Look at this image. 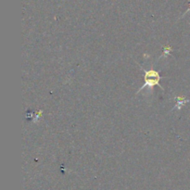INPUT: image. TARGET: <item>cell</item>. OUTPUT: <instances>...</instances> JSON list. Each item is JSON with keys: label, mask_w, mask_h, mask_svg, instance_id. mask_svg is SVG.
I'll return each instance as SVG.
<instances>
[{"label": "cell", "mask_w": 190, "mask_h": 190, "mask_svg": "<svg viewBox=\"0 0 190 190\" xmlns=\"http://www.w3.org/2000/svg\"><path fill=\"white\" fill-rule=\"evenodd\" d=\"M162 49H163V52H162V54L160 56L159 58H161L163 56H167V55L171 54V52L173 51V48H172V47H171L170 45H166V46H164V47L162 48Z\"/></svg>", "instance_id": "cell-3"}, {"label": "cell", "mask_w": 190, "mask_h": 190, "mask_svg": "<svg viewBox=\"0 0 190 190\" xmlns=\"http://www.w3.org/2000/svg\"><path fill=\"white\" fill-rule=\"evenodd\" d=\"M174 101H175V106L174 107L173 110H174V109L180 110L184 105H186L187 103H188L190 101L188 98H186V97H184V96H174Z\"/></svg>", "instance_id": "cell-2"}, {"label": "cell", "mask_w": 190, "mask_h": 190, "mask_svg": "<svg viewBox=\"0 0 190 190\" xmlns=\"http://www.w3.org/2000/svg\"><path fill=\"white\" fill-rule=\"evenodd\" d=\"M42 114H43V110L42 109H40L38 112H36L35 113V117H34V123H37L40 119H41V117H42Z\"/></svg>", "instance_id": "cell-4"}, {"label": "cell", "mask_w": 190, "mask_h": 190, "mask_svg": "<svg viewBox=\"0 0 190 190\" xmlns=\"http://www.w3.org/2000/svg\"><path fill=\"white\" fill-rule=\"evenodd\" d=\"M190 11V7H189V8H188V10H187V11H186V13H185V14H184V15H186V14H187V13H188V12H189Z\"/></svg>", "instance_id": "cell-5"}, {"label": "cell", "mask_w": 190, "mask_h": 190, "mask_svg": "<svg viewBox=\"0 0 190 190\" xmlns=\"http://www.w3.org/2000/svg\"><path fill=\"white\" fill-rule=\"evenodd\" d=\"M144 72H145V75H144V80H145V83L142 86V87H140L137 91V94H138L139 92H141L142 90H144L145 88L148 87L150 89H152L154 86H158L162 91H164L163 87L160 85V75L159 73V72H156L154 70H149V71H146V70H144Z\"/></svg>", "instance_id": "cell-1"}]
</instances>
